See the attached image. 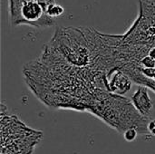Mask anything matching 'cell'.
<instances>
[{"label":"cell","instance_id":"1","mask_svg":"<svg viewBox=\"0 0 155 154\" xmlns=\"http://www.w3.org/2000/svg\"><path fill=\"white\" fill-rule=\"evenodd\" d=\"M23 74L28 89L53 109L87 112L97 91H108L106 72L73 65L48 44L37 59L24 66Z\"/></svg>","mask_w":155,"mask_h":154},{"label":"cell","instance_id":"2","mask_svg":"<svg viewBox=\"0 0 155 154\" xmlns=\"http://www.w3.org/2000/svg\"><path fill=\"white\" fill-rule=\"evenodd\" d=\"M122 134L129 128H135L142 135H147L149 118L143 116L134 106L131 99L124 95L99 90L88 111Z\"/></svg>","mask_w":155,"mask_h":154},{"label":"cell","instance_id":"3","mask_svg":"<svg viewBox=\"0 0 155 154\" xmlns=\"http://www.w3.org/2000/svg\"><path fill=\"white\" fill-rule=\"evenodd\" d=\"M2 154H31L42 139V132L27 127L15 115L1 113Z\"/></svg>","mask_w":155,"mask_h":154},{"label":"cell","instance_id":"4","mask_svg":"<svg viewBox=\"0 0 155 154\" xmlns=\"http://www.w3.org/2000/svg\"><path fill=\"white\" fill-rule=\"evenodd\" d=\"M54 2L55 0H8L10 25H26L35 28L53 26L55 19L48 15L47 8Z\"/></svg>","mask_w":155,"mask_h":154},{"label":"cell","instance_id":"5","mask_svg":"<svg viewBox=\"0 0 155 154\" xmlns=\"http://www.w3.org/2000/svg\"><path fill=\"white\" fill-rule=\"evenodd\" d=\"M132 78L124 71L114 68L107 74V87L110 93L125 95L132 88Z\"/></svg>","mask_w":155,"mask_h":154},{"label":"cell","instance_id":"6","mask_svg":"<svg viewBox=\"0 0 155 154\" xmlns=\"http://www.w3.org/2000/svg\"><path fill=\"white\" fill-rule=\"evenodd\" d=\"M131 101L135 109L143 116L150 118L153 111V102L150 97L149 89L147 87L139 85L138 89L132 95Z\"/></svg>","mask_w":155,"mask_h":154},{"label":"cell","instance_id":"7","mask_svg":"<svg viewBox=\"0 0 155 154\" xmlns=\"http://www.w3.org/2000/svg\"><path fill=\"white\" fill-rule=\"evenodd\" d=\"M47 14L49 16L55 19V18L62 16L64 14V8L61 5L54 2V3H52L49 5V6L47 8Z\"/></svg>","mask_w":155,"mask_h":154},{"label":"cell","instance_id":"8","mask_svg":"<svg viewBox=\"0 0 155 154\" xmlns=\"http://www.w3.org/2000/svg\"><path fill=\"white\" fill-rule=\"evenodd\" d=\"M140 133H139L137 129H135V128H129L126 131H124V133H123V136H124V140L126 142L132 143V142H134L137 138V136Z\"/></svg>","mask_w":155,"mask_h":154},{"label":"cell","instance_id":"9","mask_svg":"<svg viewBox=\"0 0 155 154\" xmlns=\"http://www.w3.org/2000/svg\"><path fill=\"white\" fill-rule=\"evenodd\" d=\"M147 130L151 135L155 136V119L149 121V123L147 124Z\"/></svg>","mask_w":155,"mask_h":154}]
</instances>
